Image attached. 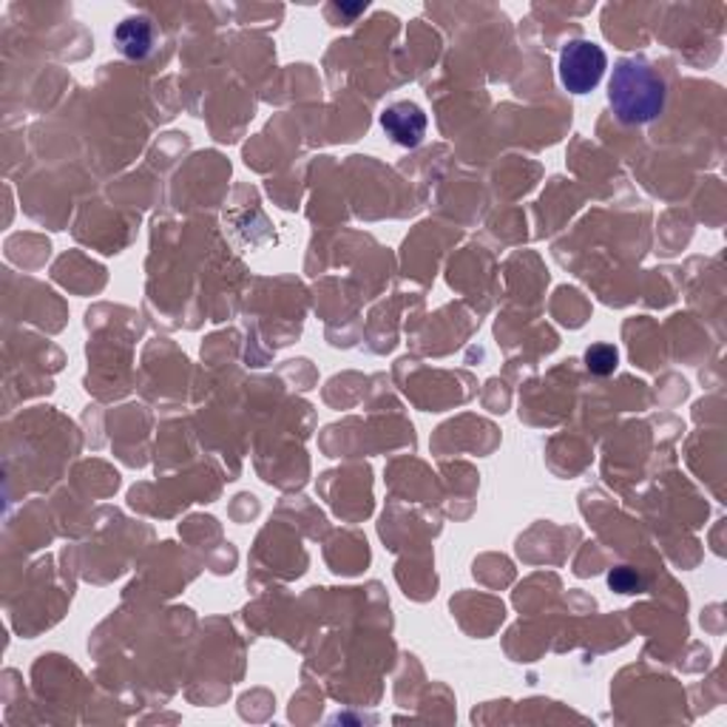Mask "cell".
Here are the masks:
<instances>
[{"label":"cell","mask_w":727,"mask_h":727,"mask_svg":"<svg viewBox=\"0 0 727 727\" xmlns=\"http://www.w3.org/2000/svg\"><path fill=\"white\" fill-rule=\"evenodd\" d=\"M608 102L626 126H646L665 108V80L646 58H626L613 66Z\"/></svg>","instance_id":"cell-1"},{"label":"cell","mask_w":727,"mask_h":727,"mask_svg":"<svg viewBox=\"0 0 727 727\" xmlns=\"http://www.w3.org/2000/svg\"><path fill=\"white\" fill-rule=\"evenodd\" d=\"M606 69V51L591 40H571L560 55V82L571 95H589L591 89H597Z\"/></svg>","instance_id":"cell-2"},{"label":"cell","mask_w":727,"mask_h":727,"mask_svg":"<svg viewBox=\"0 0 727 727\" xmlns=\"http://www.w3.org/2000/svg\"><path fill=\"white\" fill-rule=\"evenodd\" d=\"M381 128H384L386 137L393 139L395 146L417 148L426 137L424 108L410 100L393 102V106L384 108V115H381Z\"/></svg>","instance_id":"cell-3"},{"label":"cell","mask_w":727,"mask_h":727,"mask_svg":"<svg viewBox=\"0 0 727 727\" xmlns=\"http://www.w3.org/2000/svg\"><path fill=\"white\" fill-rule=\"evenodd\" d=\"M115 46L128 60H146L154 51V26L148 18H126L115 29Z\"/></svg>","instance_id":"cell-4"},{"label":"cell","mask_w":727,"mask_h":727,"mask_svg":"<svg viewBox=\"0 0 727 727\" xmlns=\"http://www.w3.org/2000/svg\"><path fill=\"white\" fill-rule=\"evenodd\" d=\"M617 361H620V355L611 344H595L586 350V367L595 375H611L617 370Z\"/></svg>","instance_id":"cell-5"},{"label":"cell","mask_w":727,"mask_h":727,"mask_svg":"<svg viewBox=\"0 0 727 727\" xmlns=\"http://www.w3.org/2000/svg\"><path fill=\"white\" fill-rule=\"evenodd\" d=\"M608 586H611L613 591H620V595H637V591H642V577L637 574L633 569H628V566H622V569H613L611 574H608Z\"/></svg>","instance_id":"cell-6"}]
</instances>
